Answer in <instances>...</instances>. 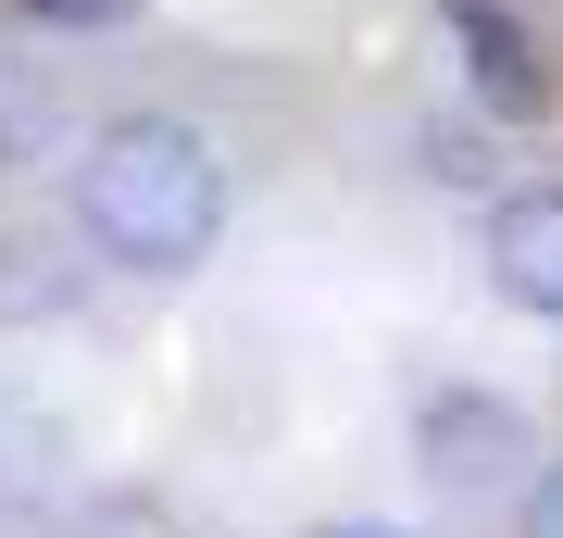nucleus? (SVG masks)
I'll return each mask as SVG.
<instances>
[{"mask_svg":"<svg viewBox=\"0 0 563 538\" xmlns=\"http://www.w3.org/2000/svg\"><path fill=\"white\" fill-rule=\"evenodd\" d=\"M426 451H439L451 488H476L488 463H514V414L501 400H439V414H426Z\"/></svg>","mask_w":563,"mask_h":538,"instance_id":"obj_4","label":"nucleus"},{"mask_svg":"<svg viewBox=\"0 0 563 538\" xmlns=\"http://www.w3.org/2000/svg\"><path fill=\"white\" fill-rule=\"evenodd\" d=\"M76 226L125 263V276H188V263L225 239V163H213V139L176 125V113L101 125V151H88V176H76Z\"/></svg>","mask_w":563,"mask_h":538,"instance_id":"obj_1","label":"nucleus"},{"mask_svg":"<svg viewBox=\"0 0 563 538\" xmlns=\"http://www.w3.org/2000/svg\"><path fill=\"white\" fill-rule=\"evenodd\" d=\"M526 538H563V463L539 476V501H526Z\"/></svg>","mask_w":563,"mask_h":538,"instance_id":"obj_5","label":"nucleus"},{"mask_svg":"<svg viewBox=\"0 0 563 538\" xmlns=\"http://www.w3.org/2000/svg\"><path fill=\"white\" fill-rule=\"evenodd\" d=\"M439 13L463 25V63H476V88L501 100V113H539V51H526V25L501 13V0H439Z\"/></svg>","mask_w":563,"mask_h":538,"instance_id":"obj_3","label":"nucleus"},{"mask_svg":"<svg viewBox=\"0 0 563 538\" xmlns=\"http://www.w3.org/2000/svg\"><path fill=\"white\" fill-rule=\"evenodd\" d=\"M38 13H113V0H38Z\"/></svg>","mask_w":563,"mask_h":538,"instance_id":"obj_7","label":"nucleus"},{"mask_svg":"<svg viewBox=\"0 0 563 538\" xmlns=\"http://www.w3.org/2000/svg\"><path fill=\"white\" fill-rule=\"evenodd\" d=\"M313 538H413V526H376V514H339V526H313Z\"/></svg>","mask_w":563,"mask_h":538,"instance_id":"obj_6","label":"nucleus"},{"mask_svg":"<svg viewBox=\"0 0 563 538\" xmlns=\"http://www.w3.org/2000/svg\"><path fill=\"white\" fill-rule=\"evenodd\" d=\"M488 276H501L514 314H551L563 326V188H526L488 213Z\"/></svg>","mask_w":563,"mask_h":538,"instance_id":"obj_2","label":"nucleus"}]
</instances>
